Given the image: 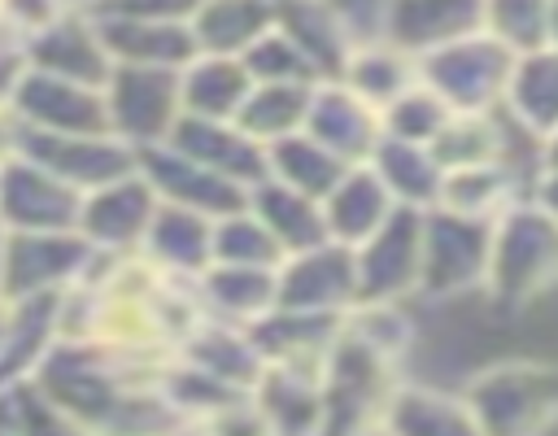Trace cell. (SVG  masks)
<instances>
[{"label":"cell","mask_w":558,"mask_h":436,"mask_svg":"<svg viewBox=\"0 0 558 436\" xmlns=\"http://www.w3.org/2000/svg\"><path fill=\"white\" fill-rule=\"evenodd\" d=\"M340 83L362 100L371 105L375 113L384 105H392L410 83H418V70H414V57H405L401 48L384 44L379 35L375 39H357V48L349 52L344 70H340Z\"/></svg>","instance_id":"obj_29"},{"label":"cell","mask_w":558,"mask_h":436,"mask_svg":"<svg viewBox=\"0 0 558 436\" xmlns=\"http://www.w3.org/2000/svg\"><path fill=\"white\" fill-rule=\"evenodd\" d=\"M366 166L384 179V187L392 192L397 205L432 209L436 196H440L445 170L436 166V157H432L427 144H410V140H397V135H384V131H379V140H375Z\"/></svg>","instance_id":"obj_26"},{"label":"cell","mask_w":558,"mask_h":436,"mask_svg":"<svg viewBox=\"0 0 558 436\" xmlns=\"http://www.w3.org/2000/svg\"><path fill=\"white\" fill-rule=\"evenodd\" d=\"M253 410L270 436H318L323 432V384L318 366L266 362L248 388Z\"/></svg>","instance_id":"obj_17"},{"label":"cell","mask_w":558,"mask_h":436,"mask_svg":"<svg viewBox=\"0 0 558 436\" xmlns=\"http://www.w3.org/2000/svg\"><path fill=\"white\" fill-rule=\"evenodd\" d=\"M201 0H83L92 22H187Z\"/></svg>","instance_id":"obj_36"},{"label":"cell","mask_w":558,"mask_h":436,"mask_svg":"<svg viewBox=\"0 0 558 436\" xmlns=\"http://www.w3.org/2000/svg\"><path fill=\"white\" fill-rule=\"evenodd\" d=\"M9 113L17 118V126H31V131H57V135H105L109 131L100 87L57 78L31 65L22 70L13 87Z\"/></svg>","instance_id":"obj_9"},{"label":"cell","mask_w":558,"mask_h":436,"mask_svg":"<svg viewBox=\"0 0 558 436\" xmlns=\"http://www.w3.org/2000/svg\"><path fill=\"white\" fill-rule=\"evenodd\" d=\"M510 65H514V52L497 44L488 31H471L462 39H449L414 57L418 83L432 87L453 113H488L493 105H501Z\"/></svg>","instance_id":"obj_3"},{"label":"cell","mask_w":558,"mask_h":436,"mask_svg":"<svg viewBox=\"0 0 558 436\" xmlns=\"http://www.w3.org/2000/svg\"><path fill=\"white\" fill-rule=\"evenodd\" d=\"M527 196H532V201H536L541 209H549V214L558 218V170H541Z\"/></svg>","instance_id":"obj_39"},{"label":"cell","mask_w":558,"mask_h":436,"mask_svg":"<svg viewBox=\"0 0 558 436\" xmlns=\"http://www.w3.org/2000/svg\"><path fill=\"white\" fill-rule=\"evenodd\" d=\"M153 209H157V192L148 187V179L140 170L105 183V187H92L83 192V205H78V235L96 249V253H131L144 244V231L153 222Z\"/></svg>","instance_id":"obj_11"},{"label":"cell","mask_w":558,"mask_h":436,"mask_svg":"<svg viewBox=\"0 0 558 436\" xmlns=\"http://www.w3.org/2000/svg\"><path fill=\"white\" fill-rule=\"evenodd\" d=\"M318 205H323L327 240H336V244H344V249H357V244L397 209L392 192L384 187V179H379L366 161H353Z\"/></svg>","instance_id":"obj_20"},{"label":"cell","mask_w":558,"mask_h":436,"mask_svg":"<svg viewBox=\"0 0 558 436\" xmlns=\"http://www.w3.org/2000/svg\"><path fill=\"white\" fill-rule=\"evenodd\" d=\"M541 166H545V170H558V126L541 140Z\"/></svg>","instance_id":"obj_41"},{"label":"cell","mask_w":558,"mask_h":436,"mask_svg":"<svg viewBox=\"0 0 558 436\" xmlns=\"http://www.w3.org/2000/svg\"><path fill=\"white\" fill-rule=\"evenodd\" d=\"M353 305H357L353 249L327 240V244L288 253L279 262V270H275V310L344 318Z\"/></svg>","instance_id":"obj_7"},{"label":"cell","mask_w":558,"mask_h":436,"mask_svg":"<svg viewBox=\"0 0 558 436\" xmlns=\"http://www.w3.org/2000/svg\"><path fill=\"white\" fill-rule=\"evenodd\" d=\"M83 192L13 153L0 161V222L13 231H74Z\"/></svg>","instance_id":"obj_10"},{"label":"cell","mask_w":558,"mask_h":436,"mask_svg":"<svg viewBox=\"0 0 558 436\" xmlns=\"http://www.w3.org/2000/svg\"><path fill=\"white\" fill-rule=\"evenodd\" d=\"M105 118L109 135L140 148H153L170 135L179 122V70H153V65H113L105 87Z\"/></svg>","instance_id":"obj_4"},{"label":"cell","mask_w":558,"mask_h":436,"mask_svg":"<svg viewBox=\"0 0 558 436\" xmlns=\"http://www.w3.org/2000/svg\"><path fill=\"white\" fill-rule=\"evenodd\" d=\"M484 31L514 57L549 44V0H484Z\"/></svg>","instance_id":"obj_34"},{"label":"cell","mask_w":558,"mask_h":436,"mask_svg":"<svg viewBox=\"0 0 558 436\" xmlns=\"http://www.w3.org/2000/svg\"><path fill=\"white\" fill-rule=\"evenodd\" d=\"M196 52L240 57L275 26V0H201L187 17Z\"/></svg>","instance_id":"obj_27"},{"label":"cell","mask_w":558,"mask_h":436,"mask_svg":"<svg viewBox=\"0 0 558 436\" xmlns=\"http://www.w3.org/2000/svg\"><path fill=\"white\" fill-rule=\"evenodd\" d=\"M135 170L148 179V187L157 192V201L196 209L205 218H227V214H235V209L248 205V187H240V183L205 170L201 161L174 153L170 144L140 148L135 153Z\"/></svg>","instance_id":"obj_12"},{"label":"cell","mask_w":558,"mask_h":436,"mask_svg":"<svg viewBox=\"0 0 558 436\" xmlns=\"http://www.w3.org/2000/svg\"><path fill=\"white\" fill-rule=\"evenodd\" d=\"M549 44L558 48V0H549Z\"/></svg>","instance_id":"obj_42"},{"label":"cell","mask_w":558,"mask_h":436,"mask_svg":"<svg viewBox=\"0 0 558 436\" xmlns=\"http://www.w3.org/2000/svg\"><path fill=\"white\" fill-rule=\"evenodd\" d=\"M480 436H541L558 419V366L506 362L488 366L462 392Z\"/></svg>","instance_id":"obj_2"},{"label":"cell","mask_w":558,"mask_h":436,"mask_svg":"<svg viewBox=\"0 0 558 436\" xmlns=\"http://www.w3.org/2000/svg\"><path fill=\"white\" fill-rule=\"evenodd\" d=\"M501 105L541 140L558 126V48L554 44L514 57Z\"/></svg>","instance_id":"obj_28"},{"label":"cell","mask_w":558,"mask_h":436,"mask_svg":"<svg viewBox=\"0 0 558 436\" xmlns=\"http://www.w3.org/2000/svg\"><path fill=\"white\" fill-rule=\"evenodd\" d=\"M484 283L501 301H527L541 288L558 283V218L541 209L532 196L510 201L493 218Z\"/></svg>","instance_id":"obj_1"},{"label":"cell","mask_w":558,"mask_h":436,"mask_svg":"<svg viewBox=\"0 0 558 436\" xmlns=\"http://www.w3.org/2000/svg\"><path fill=\"white\" fill-rule=\"evenodd\" d=\"M214 262L279 270L283 249H279L275 235L257 222V214L244 205V209H235V214H227V218H214Z\"/></svg>","instance_id":"obj_32"},{"label":"cell","mask_w":558,"mask_h":436,"mask_svg":"<svg viewBox=\"0 0 558 436\" xmlns=\"http://www.w3.org/2000/svg\"><path fill=\"white\" fill-rule=\"evenodd\" d=\"M248 209L257 214V222L275 235V244L288 253H301V249H314V244H327V222H323V205L279 179H257L248 187Z\"/></svg>","instance_id":"obj_23"},{"label":"cell","mask_w":558,"mask_h":436,"mask_svg":"<svg viewBox=\"0 0 558 436\" xmlns=\"http://www.w3.org/2000/svg\"><path fill=\"white\" fill-rule=\"evenodd\" d=\"M418 262H423V209L397 205L353 249L357 305H397L410 288H418Z\"/></svg>","instance_id":"obj_6"},{"label":"cell","mask_w":558,"mask_h":436,"mask_svg":"<svg viewBox=\"0 0 558 436\" xmlns=\"http://www.w3.org/2000/svg\"><path fill=\"white\" fill-rule=\"evenodd\" d=\"M323 148H331L340 161H366L375 140H379V113L371 105H362L340 78H323L310 92V113L305 126Z\"/></svg>","instance_id":"obj_18"},{"label":"cell","mask_w":558,"mask_h":436,"mask_svg":"<svg viewBox=\"0 0 558 436\" xmlns=\"http://www.w3.org/2000/svg\"><path fill=\"white\" fill-rule=\"evenodd\" d=\"M248 87H253V78H248L240 57L196 52L179 70V105L192 118H235Z\"/></svg>","instance_id":"obj_24"},{"label":"cell","mask_w":558,"mask_h":436,"mask_svg":"<svg viewBox=\"0 0 558 436\" xmlns=\"http://www.w3.org/2000/svg\"><path fill=\"white\" fill-rule=\"evenodd\" d=\"M310 92H314V83H253L231 122L248 140H257L266 148V144H275V140H283V135L305 126Z\"/></svg>","instance_id":"obj_30"},{"label":"cell","mask_w":558,"mask_h":436,"mask_svg":"<svg viewBox=\"0 0 558 436\" xmlns=\"http://www.w3.org/2000/svg\"><path fill=\"white\" fill-rule=\"evenodd\" d=\"M96 31L113 65L183 70L196 57L187 22H96Z\"/></svg>","instance_id":"obj_22"},{"label":"cell","mask_w":558,"mask_h":436,"mask_svg":"<svg viewBox=\"0 0 558 436\" xmlns=\"http://www.w3.org/2000/svg\"><path fill=\"white\" fill-rule=\"evenodd\" d=\"M275 31L305 57L318 83L340 78L349 52L362 39L344 17L340 0H275Z\"/></svg>","instance_id":"obj_14"},{"label":"cell","mask_w":558,"mask_h":436,"mask_svg":"<svg viewBox=\"0 0 558 436\" xmlns=\"http://www.w3.org/2000/svg\"><path fill=\"white\" fill-rule=\"evenodd\" d=\"M140 253H144L157 270H166V275L196 279V275L214 262V218H205V214H196V209H183V205L157 201Z\"/></svg>","instance_id":"obj_19"},{"label":"cell","mask_w":558,"mask_h":436,"mask_svg":"<svg viewBox=\"0 0 558 436\" xmlns=\"http://www.w3.org/2000/svg\"><path fill=\"white\" fill-rule=\"evenodd\" d=\"M22 57H26L31 70H44V74H57V78H74V83H87V87H105V78L113 70L96 22L78 4H70L57 22L35 31L31 39H22Z\"/></svg>","instance_id":"obj_13"},{"label":"cell","mask_w":558,"mask_h":436,"mask_svg":"<svg viewBox=\"0 0 558 436\" xmlns=\"http://www.w3.org/2000/svg\"><path fill=\"white\" fill-rule=\"evenodd\" d=\"M379 432L384 436H480L462 397H449L436 388H401V384L384 405Z\"/></svg>","instance_id":"obj_25"},{"label":"cell","mask_w":558,"mask_h":436,"mask_svg":"<svg viewBox=\"0 0 558 436\" xmlns=\"http://www.w3.org/2000/svg\"><path fill=\"white\" fill-rule=\"evenodd\" d=\"M453 118V109L423 83H410L392 105L379 109V131L410 140V144H432L440 135V126Z\"/></svg>","instance_id":"obj_33"},{"label":"cell","mask_w":558,"mask_h":436,"mask_svg":"<svg viewBox=\"0 0 558 436\" xmlns=\"http://www.w3.org/2000/svg\"><path fill=\"white\" fill-rule=\"evenodd\" d=\"M70 9V0H0V26L22 44L48 22H57Z\"/></svg>","instance_id":"obj_37"},{"label":"cell","mask_w":558,"mask_h":436,"mask_svg":"<svg viewBox=\"0 0 558 436\" xmlns=\"http://www.w3.org/2000/svg\"><path fill=\"white\" fill-rule=\"evenodd\" d=\"M240 61H244V70H248L253 83H318L314 70L305 65V57H301L275 26H270L257 44H248V48L240 52Z\"/></svg>","instance_id":"obj_35"},{"label":"cell","mask_w":558,"mask_h":436,"mask_svg":"<svg viewBox=\"0 0 558 436\" xmlns=\"http://www.w3.org/2000/svg\"><path fill=\"white\" fill-rule=\"evenodd\" d=\"M13 153L31 157L35 166H44L48 174H57L61 183H70L78 192L105 187V183L135 170V148L113 140L109 131L105 135H57V131L17 126V148Z\"/></svg>","instance_id":"obj_8"},{"label":"cell","mask_w":558,"mask_h":436,"mask_svg":"<svg viewBox=\"0 0 558 436\" xmlns=\"http://www.w3.org/2000/svg\"><path fill=\"white\" fill-rule=\"evenodd\" d=\"M488 244H493V218L458 214V209H445V205L423 209L418 288L432 292V296H453L471 283H484Z\"/></svg>","instance_id":"obj_5"},{"label":"cell","mask_w":558,"mask_h":436,"mask_svg":"<svg viewBox=\"0 0 558 436\" xmlns=\"http://www.w3.org/2000/svg\"><path fill=\"white\" fill-rule=\"evenodd\" d=\"M357 436H384V432H379V427H366V432H357Z\"/></svg>","instance_id":"obj_44"},{"label":"cell","mask_w":558,"mask_h":436,"mask_svg":"<svg viewBox=\"0 0 558 436\" xmlns=\"http://www.w3.org/2000/svg\"><path fill=\"white\" fill-rule=\"evenodd\" d=\"M22 70H26L22 44H17L13 35H4V31H0V109H9V100H13V87H17Z\"/></svg>","instance_id":"obj_38"},{"label":"cell","mask_w":558,"mask_h":436,"mask_svg":"<svg viewBox=\"0 0 558 436\" xmlns=\"http://www.w3.org/2000/svg\"><path fill=\"white\" fill-rule=\"evenodd\" d=\"M13 148H17V118L9 109H0V161L13 157Z\"/></svg>","instance_id":"obj_40"},{"label":"cell","mask_w":558,"mask_h":436,"mask_svg":"<svg viewBox=\"0 0 558 436\" xmlns=\"http://www.w3.org/2000/svg\"><path fill=\"white\" fill-rule=\"evenodd\" d=\"M161 144H170L174 153L201 161L205 170H214L240 187H253L257 179H266V148L257 140H248L231 118L179 113V122L170 126V135Z\"/></svg>","instance_id":"obj_16"},{"label":"cell","mask_w":558,"mask_h":436,"mask_svg":"<svg viewBox=\"0 0 558 436\" xmlns=\"http://www.w3.org/2000/svg\"><path fill=\"white\" fill-rule=\"evenodd\" d=\"M170 436H201L196 427H179V432H170Z\"/></svg>","instance_id":"obj_43"},{"label":"cell","mask_w":558,"mask_h":436,"mask_svg":"<svg viewBox=\"0 0 558 436\" xmlns=\"http://www.w3.org/2000/svg\"><path fill=\"white\" fill-rule=\"evenodd\" d=\"M196 292H201L205 318H218V323H231V327H248L266 310H275V270L209 262L196 275Z\"/></svg>","instance_id":"obj_21"},{"label":"cell","mask_w":558,"mask_h":436,"mask_svg":"<svg viewBox=\"0 0 558 436\" xmlns=\"http://www.w3.org/2000/svg\"><path fill=\"white\" fill-rule=\"evenodd\" d=\"M471 31H484V0H384L379 9V39L405 57H423Z\"/></svg>","instance_id":"obj_15"},{"label":"cell","mask_w":558,"mask_h":436,"mask_svg":"<svg viewBox=\"0 0 558 436\" xmlns=\"http://www.w3.org/2000/svg\"><path fill=\"white\" fill-rule=\"evenodd\" d=\"M344 170H349V161H340L331 148H323L310 131H292V135L266 144V174L314 196V201H323Z\"/></svg>","instance_id":"obj_31"}]
</instances>
